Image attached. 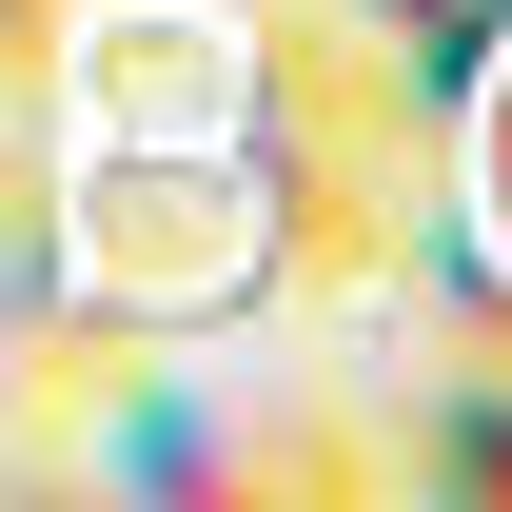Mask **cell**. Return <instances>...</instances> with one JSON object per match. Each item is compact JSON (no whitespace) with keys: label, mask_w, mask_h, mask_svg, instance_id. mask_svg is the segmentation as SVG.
Returning a JSON list of instances; mask_svg holds the SVG:
<instances>
[{"label":"cell","mask_w":512,"mask_h":512,"mask_svg":"<svg viewBox=\"0 0 512 512\" xmlns=\"http://www.w3.org/2000/svg\"><path fill=\"white\" fill-rule=\"evenodd\" d=\"M79 453L119 473V493H375V414H335V394H99Z\"/></svg>","instance_id":"2"},{"label":"cell","mask_w":512,"mask_h":512,"mask_svg":"<svg viewBox=\"0 0 512 512\" xmlns=\"http://www.w3.org/2000/svg\"><path fill=\"white\" fill-rule=\"evenodd\" d=\"M335 20H355V40H375V60L414 79L434 119H453V79H473V60L512 40V0H335Z\"/></svg>","instance_id":"5"},{"label":"cell","mask_w":512,"mask_h":512,"mask_svg":"<svg viewBox=\"0 0 512 512\" xmlns=\"http://www.w3.org/2000/svg\"><path fill=\"white\" fill-rule=\"evenodd\" d=\"M434 197H453V237L512 256V40L453 79V119H434Z\"/></svg>","instance_id":"4"},{"label":"cell","mask_w":512,"mask_h":512,"mask_svg":"<svg viewBox=\"0 0 512 512\" xmlns=\"http://www.w3.org/2000/svg\"><path fill=\"white\" fill-rule=\"evenodd\" d=\"M217 197H237V256H256V276L355 296V276H394L414 217H434V99H414L355 20H276V40H237Z\"/></svg>","instance_id":"1"},{"label":"cell","mask_w":512,"mask_h":512,"mask_svg":"<svg viewBox=\"0 0 512 512\" xmlns=\"http://www.w3.org/2000/svg\"><path fill=\"white\" fill-rule=\"evenodd\" d=\"M375 473H414V493H512V375H493V355H414Z\"/></svg>","instance_id":"3"},{"label":"cell","mask_w":512,"mask_h":512,"mask_svg":"<svg viewBox=\"0 0 512 512\" xmlns=\"http://www.w3.org/2000/svg\"><path fill=\"white\" fill-rule=\"evenodd\" d=\"M79 20H99V0H0V79H40V60L79 40Z\"/></svg>","instance_id":"6"}]
</instances>
